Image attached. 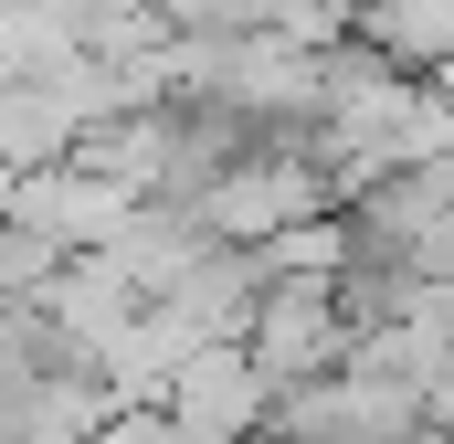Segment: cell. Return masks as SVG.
<instances>
[{
	"label": "cell",
	"instance_id": "1",
	"mask_svg": "<svg viewBox=\"0 0 454 444\" xmlns=\"http://www.w3.org/2000/svg\"><path fill=\"white\" fill-rule=\"evenodd\" d=\"M370 32L402 53V64H454V0H370Z\"/></svg>",
	"mask_w": 454,
	"mask_h": 444
}]
</instances>
